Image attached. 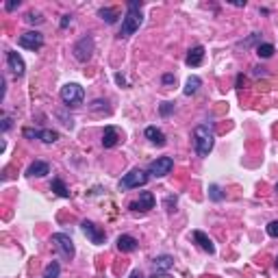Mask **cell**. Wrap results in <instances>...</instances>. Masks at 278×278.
Here are the masks:
<instances>
[{
    "label": "cell",
    "mask_w": 278,
    "mask_h": 278,
    "mask_svg": "<svg viewBox=\"0 0 278 278\" xmlns=\"http://www.w3.org/2000/svg\"><path fill=\"white\" fill-rule=\"evenodd\" d=\"M142 22H144L142 3H137V0H130V3L126 5V13H124V18H122V26H120L118 37H120V39L130 37V35H133L139 26H142Z\"/></svg>",
    "instance_id": "obj_1"
},
{
    "label": "cell",
    "mask_w": 278,
    "mask_h": 278,
    "mask_svg": "<svg viewBox=\"0 0 278 278\" xmlns=\"http://www.w3.org/2000/svg\"><path fill=\"white\" fill-rule=\"evenodd\" d=\"M215 144V128L211 122H202L194 128V146L198 157H209V152L213 150Z\"/></svg>",
    "instance_id": "obj_2"
},
{
    "label": "cell",
    "mask_w": 278,
    "mask_h": 278,
    "mask_svg": "<svg viewBox=\"0 0 278 278\" xmlns=\"http://www.w3.org/2000/svg\"><path fill=\"white\" fill-rule=\"evenodd\" d=\"M59 96L65 107H78V105H83V100H85V89L78 83H68L61 87Z\"/></svg>",
    "instance_id": "obj_3"
},
{
    "label": "cell",
    "mask_w": 278,
    "mask_h": 278,
    "mask_svg": "<svg viewBox=\"0 0 278 278\" xmlns=\"http://www.w3.org/2000/svg\"><path fill=\"white\" fill-rule=\"evenodd\" d=\"M148 172L139 170V167H133L128 174H124V178H120L118 187L120 192H126V189H135V187H144L146 182H148Z\"/></svg>",
    "instance_id": "obj_4"
},
{
    "label": "cell",
    "mask_w": 278,
    "mask_h": 278,
    "mask_svg": "<svg viewBox=\"0 0 278 278\" xmlns=\"http://www.w3.org/2000/svg\"><path fill=\"white\" fill-rule=\"evenodd\" d=\"M50 241L55 244V248L59 250V254H61L65 261H72V259H74L76 250H74V241H72L70 235H65V233H55V235L50 237Z\"/></svg>",
    "instance_id": "obj_5"
},
{
    "label": "cell",
    "mask_w": 278,
    "mask_h": 278,
    "mask_svg": "<svg viewBox=\"0 0 278 278\" xmlns=\"http://www.w3.org/2000/svg\"><path fill=\"white\" fill-rule=\"evenodd\" d=\"M94 48H96L94 37H91V35H85V37H80V39L74 43L72 53H74V59H76V61L87 63V61L91 59V55H94Z\"/></svg>",
    "instance_id": "obj_6"
},
{
    "label": "cell",
    "mask_w": 278,
    "mask_h": 278,
    "mask_svg": "<svg viewBox=\"0 0 278 278\" xmlns=\"http://www.w3.org/2000/svg\"><path fill=\"white\" fill-rule=\"evenodd\" d=\"M172 167H174V161L170 157H159L155 159L152 163L148 165V176L152 178H163L167 176V174L172 172Z\"/></svg>",
    "instance_id": "obj_7"
},
{
    "label": "cell",
    "mask_w": 278,
    "mask_h": 278,
    "mask_svg": "<svg viewBox=\"0 0 278 278\" xmlns=\"http://www.w3.org/2000/svg\"><path fill=\"white\" fill-rule=\"evenodd\" d=\"M80 230L85 233V237L89 239L94 246H100V244H105V239H107L105 230H102L100 226H96L94 222H89V219H83V222H80Z\"/></svg>",
    "instance_id": "obj_8"
},
{
    "label": "cell",
    "mask_w": 278,
    "mask_h": 278,
    "mask_svg": "<svg viewBox=\"0 0 278 278\" xmlns=\"http://www.w3.org/2000/svg\"><path fill=\"white\" fill-rule=\"evenodd\" d=\"M18 43L22 48H26V50H33V53H37V50L43 48V35L39 31H28L24 35H20V39Z\"/></svg>",
    "instance_id": "obj_9"
},
{
    "label": "cell",
    "mask_w": 278,
    "mask_h": 278,
    "mask_svg": "<svg viewBox=\"0 0 278 278\" xmlns=\"http://www.w3.org/2000/svg\"><path fill=\"white\" fill-rule=\"evenodd\" d=\"M155 202H157L155 194H152V192H142L137 200L130 202V207H128V209H130V211H135V213H146V211L155 209Z\"/></svg>",
    "instance_id": "obj_10"
},
{
    "label": "cell",
    "mask_w": 278,
    "mask_h": 278,
    "mask_svg": "<svg viewBox=\"0 0 278 278\" xmlns=\"http://www.w3.org/2000/svg\"><path fill=\"white\" fill-rule=\"evenodd\" d=\"M22 135L28 137V139H41L43 144H55L59 139V133L53 128H43V130H35V128H24Z\"/></svg>",
    "instance_id": "obj_11"
},
{
    "label": "cell",
    "mask_w": 278,
    "mask_h": 278,
    "mask_svg": "<svg viewBox=\"0 0 278 278\" xmlns=\"http://www.w3.org/2000/svg\"><path fill=\"white\" fill-rule=\"evenodd\" d=\"M7 65H9V70H11L18 78L24 76L26 65H24V59H22L18 53H13V50H7Z\"/></svg>",
    "instance_id": "obj_12"
},
{
    "label": "cell",
    "mask_w": 278,
    "mask_h": 278,
    "mask_svg": "<svg viewBox=\"0 0 278 278\" xmlns=\"http://www.w3.org/2000/svg\"><path fill=\"white\" fill-rule=\"evenodd\" d=\"M192 239L198 244L200 250H204L207 254H215V244L211 241V237L207 235V233H202V230H194L192 233Z\"/></svg>",
    "instance_id": "obj_13"
},
{
    "label": "cell",
    "mask_w": 278,
    "mask_h": 278,
    "mask_svg": "<svg viewBox=\"0 0 278 278\" xmlns=\"http://www.w3.org/2000/svg\"><path fill=\"white\" fill-rule=\"evenodd\" d=\"M202 61H204V46L189 48L187 59H185V63L189 65V68H198V65H202Z\"/></svg>",
    "instance_id": "obj_14"
},
{
    "label": "cell",
    "mask_w": 278,
    "mask_h": 278,
    "mask_svg": "<svg viewBox=\"0 0 278 278\" xmlns=\"http://www.w3.org/2000/svg\"><path fill=\"white\" fill-rule=\"evenodd\" d=\"M115 246H118L120 252H135L139 248V241L133 235H120L118 241H115Z\"/></svg>",
    "instance_id": "obj_15"
},
{
    "label": "cell",
    "mask_w": 278,
    "mask_h": 278,
    "mask_svg": "<svg viewBox=\"0 0 278 278\" xmlns=\"http://www.w3.org/2000/svg\"><path fill=\"white\" fill-rule=\"evenodd\" d=\"M46 174H50V163H46V161H33L26 170V176L41 178V176H46Z\"/></svg>",
    "instance_id": "obj_16"
},
{
    "label": "cell",
    "mask_w": 278,
    "mask_h": 278,
    "mask_svg": "<svg viewBox=\"0 0 278 278\" xmlns=\"http://www.w3.org/2000/svg\"><path fill=\"white\" fill-rule=\"evenodd\" d=\"M120 142V130L115 126H105V133H102V146L105 148H113V146H118Z\"/></svg>",
    "instance_id": "obj_17"
},
{
    "label": "cell",
    "mask_w": 278,
    "mask_h": 278,
    "mask_svg": "<svg viewBox=\"0 0 278 278\" xmlns=\"http://www.w3.org/2000/svg\"><path fill=\"white\" fill-rule=\"evenodd\" d=\"M144 135H146V139H148L150 144H155V146H165V133L161 128H157V126H148L144 130Z\"/></svg>",
    "instance_id": "obj_18"
},
{
    "label": "cell",
    "mask_w": 278,
    "mask_h": 278,
    "mask_svg": "<svg viewBox=\"0 0 278 278\" xmlns=\"http://www.w3.org/2000/svg\"><path fill=\"white\" fill-rule=\"evenodd\" d=\"M174 265V257H170V254H161V257L155 259V269L157 272H167Z\"/></svg>",
    "instance_id": "obj_19"
},
{
    "label": "cell",
    "mask_w": 278,
    "mask_h": 278,
    "mask_svg": "<svg viewBox=\"0 0 278 278\" xmlns=\"http://www.w3.org/2000/svg\"><path fill=\"white\" fill-rule=\"evenodd\" d=\"M98 18L105 20L107 24H115L118 22V11L111 9V7H102V9H98Z\"/></svg>",
    "instance_id": "obj_20"
},
{
    "label": "cell",
    "mask_w": 278,
    "mask_h": 278,
    "mask_svg": "<svg viewBox=\"0 0 278 278\" xmlns=\"http://www.w3.org/2000/svg\"><path fill=\"white\" fill-rule=\"evenodd\" d=\"M200 85H202L200 76H189L187 83H185V89H182V94H185V96H194V94L200 89Z\"/></svg>",
    "instance_id": "obj_21"
},
{
    "label": "cell",
    "mask_w": 278,
    "mask_h": 278,
    "mask_svg": "<svg viewBox=\"0 0 278 278\" xmlns=\"http://www.w3.org/2000/svg\"><path fill=\"white\" fill-rule=\"evenodd\" d=\"M50 189L59 196V198H70V189L65 187V182L61 180V178H55L53 182H50Z\"/></svg>",
    "instance_id": "obj_22"
},
{
    "label": "cell",
    "mask_w": 278,
    "mask_h": 278,
    "mask_svg": "<svg viewBox=\"0 0 278 278\" xmlns=\"http://www.w3.org/2000/svg\"><path fill=\"white\" fill-rule=\"evenodd\" d=\"M59 274H61L59 261H53V263H48V265H46V269H43L41 278H59Z\"/></svg>",
    "instance_id": "obj_23"
},
{
    "label": "cell",
    "mask_w": 278,
    "mask_h": 278,
    "mask_svg": "<svg viewBox=\"0 0 278 278\" xmlns=\"http://www.w3.org/2000/svg\"><path fill=\"white\" fill-rule=\"evenodd\" d=\"M257 55L261 57V59H269V57L274 55V46H272V43H259V46H257Z\"/></svg>",
    "instance_id": "obj_24"
},
{
    "label": "cell",
    "mask_w": 278,
    "mask_h": 278,
    "mask_svg": "<svg viewBox=\"0 0 278 278\" xmlns=\"http://www.w3.org/2000/svg\"><path fill=\"white\" fill-rule=\"evenodd\" d=\"M107 105H109L107 100H100V98H98V100H94V102H91L89 109H91L94 113H96V111H107V113H109V111H111V109H109Z\"/></svg>",
    "instance_id": "obj_25"
},
{
    "label": "cell",
    "mask_w": 278,
    "mask_h": 278,
    "mask_svg": "<svg viewBox=\"0 0 278 278\" xmlns=\"http://www.w3.org/2000/svg\"><path fill=\"white\" fill-rule=\"evenodd\" d=\"M265 233H267L269 237L278 239V219H274V222H269V224L265 226Z\"/></svg>",
    "instance_id": "obj_26"
},
{
    "label": "cell",
    "mask_w": 278,
    "mask_h": 278,
    "mask_svg": "<svg viewBox=\"0 0 278 278\" xmlns=\"http://www.w3.org/2000/svg\"><path fill=\"white\" fill-rule=\"evenodd\" d=\"M254 41H259V33H252V35H250V37H248L246 41H239V43H237V48H244V50H246V48H250Z\"/></svg>",
    "instance_id": "obj_27"
},
{
    "label": "cell",
    "mask_w": 278,
    "mask_h": 278,
    "mask_svg": "<svg viewBox=\"0 0 278 278\" xmlns=\"http://www.w3.org/2000/svg\"><path fill=\"white\" fill-rule=\"evenodd\" d=\"M174 111V102H163V105L159 107V113L163 115V118H167V115H170Z\"/></svg>",
    "instance_id": "obj_28"
},
{
    "label": "cell",
    "mask_w": 278,
    "mask_h": 278,
    "mask_svg": "<svg viewBox=\"0 0 278 278\" xmlns=\"http://www.w3.org/2000/svg\"><path fill=\"white\" fill-rule=\"evenodd\" d=\"M26 22H28V24H39V22H43V18L39 16V13L31 11V13H26Z\"/></svg>",
    "instance_id": "obj_29"
},
{
    "label": "cell",
    "mask_w": 278,
    "mask_h": 278,
    "mask_svg": "<svg viewBox=\"0 0 278 278\" xmlns=\"http://www.w3.org/2000/svg\"><path fill=\"white\" fill-rule=\"evenodd\" d=\"M209 192H211V198H213V200H222V192H219L217 185H211Z\"/></svg>",
    "instance_id": "obj_30"
},
{
    "label": "cell",
    "mask_w": 278,
    "mask_h": 278,
    "mask_svg": "<svg viewBox=\"0 0 278 278\" xmlns=\"http://www.w3.org/2000/svg\"><path fill=\"white\" fill-rule=\"evenodd\" d=\"M174 80H176V76H174V74H163L161 83H163L165 87H170V85H174Z\"/></svg>",
    "instance_id": "obj_31"
},
{
    "label": "cell",
    "mask_w": 278,
    "mask_h": 278,
    "mask_svg": "<svg viewBox=\"0 0 278 278\" xmlns=\"http://www.w3.org/2000/svg\"><path fill=\"white\" fill-rule=\"evenodd\" d=\"M70 24H72V16H63L61 22H59V26H61V28H68Z\"/></svg>",
    "instance_id": "obj_32"
},
{
    "label": "cell",
    "mask_w": 278,
    "mask_h": 278,
    "mask_svg": "<svg viewBox=\"0 0 278 278\" xmlns=\"http://www.w3.org/2000/svg\"><path fill=\"white\" fill-rule=\"evenodd\" d=\"M11 128V118H7V115H3V133H7V130Z\"/></svg>",
    "instance_id": "obj_33"
},
{
    "label": "cell",
    "mask_w": 278,
    "mask_h": 278,
    "mask_svg": "<svg viewBox=\"0 0 278 278\" xmlns=\"http://www.w3.org/2000/svg\"><path fill=\"white\" fill-rule=\"evenodd\" d=\"M18 5H20L18 0H11V3H7V5H5V9H7V11H13V9H16V7H18Z\"/></svg>",
    "instance_id": "obj_34"
},
{
    "label": "cell",
    "mask_w": 278,
    "mask_h": 278,
    "mask_svg": "<svg viewBox=\"0 0 278 278\" xmlns=\"http://www.w3.org/2000/svg\"><path fill=\"white\" fill-rule=\"evenodd\" d=\"M115 80H118V83H120V85H126V78H124L122 74H115Z\"/></svg>",
    "instance_id": "obj_35"
},
{
    "label": "cell",
    "mask_w": 278,
    "mask_h": 278,
    "mask_svg": "<svg viewBox=\"0 0 278 278\" xmlns=\"http://www.w3.org/2000/svg\"><path fill=\"white\" fill-rule=\"evenodd\" d=\"M152 278H172V276H170V274H165V272H157Z\"/></svg>",
    "instance_id": "obj_36"
},
{
    "label": "cell",
    "mask_w": 278,
    "mask_h": 278,
    "mask_svg": "<svg viewBox=\"0 0 278 278\" xmlns=\"http://www.w3.org/2000/svg\"><path fill=\"white\" fill-rule=\"evenodd\" d=\"M130 278H144V274L139 269H135V272H130Z\"/></svg>",
    "instance_id": "obj_37"
},
{
    "label": "cell",
    "mask_w": 278,
    "mask_h": 278,
    "mask_svg": "<svg viewBox=\"0 0 278 278\" xmlns=\"http://www.w3.org/2000/svg\"><path fill=\"white\" fill-rule=\"evenodd\" d=\"M263 70H265V68H254V74H257V76H261V74H265V72H263Z\"/></svg>",
    "instance_id": "obj_38"
},
{
    "label": "cell",
    "mask_w": 278,
    "mask_h": 278,
    "mask_svg": "<svg viewBox=\"0 0 278 278\" xmlns=\"http://www.w3.org/2000/svg\"><path fill=\"white\" fill-rule=\"evenodd\" d=\"M274 265H276V267H278V257H276V261H274Z\"/></svg>",
    "instance_id": "obj_39"
},
{
    "label": "cell",
    "mask_w": 278,
    "mask_h": 278,
    "mask_svg": "<svg viewBox=\"0 0 278 278\" xmlns=\"http://www.w3.org/2000/svg\"><path fill=\"white\" fill-rule=\"evenodd\" d=\"M274 189H276V192H278V182H276V187H274Z\"/></svg>",
    "instance_id": "obj_40"
}]
</instances>
